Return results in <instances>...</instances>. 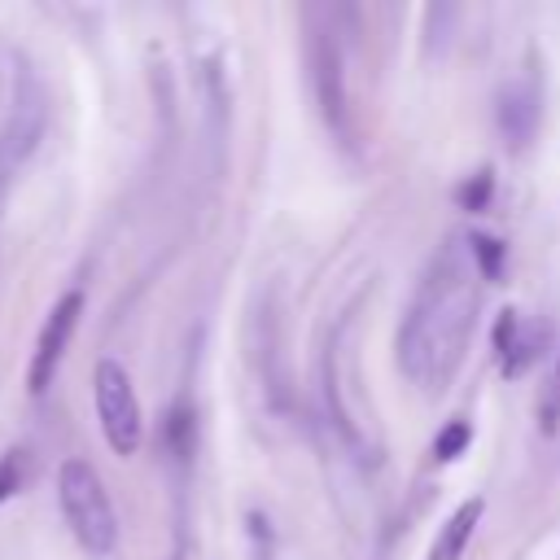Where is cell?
I'll use <instances>...</instances> for the list:
<instances>
[{
	"mask_svg": "<svg viewBox=\"0 0 560 560\" xmlns=\"http://www.w3.org/2000/svg\"><path fill=\"white\" fill-rule=\"evenodd\" d=\"M472 258L464 245H446L424 271L402 328H398V363L420 389H446L455 368L468 354V337L477 324V284Z\"/></svg>",
	"mask_w": 560,
	"mask_h": 560,
	"instance_id": "cell-1",
	"label": "cell"
},
{
	"mask_svg": "<svg viewBox=\"0 0 560 560\" xmlns=\"http://www.w3.org/2000/svg\"><path fill=\"white\" fill-rule=\"evenodd\" d=\"M57 503H61V516H66V525L79 538L83 551L114 556L118 516H114V503H109V490H105L101 472L88 459L74 455V459H66L57 468Z\"/></svg>",
	"mask_w": 560,
	"mask_h": 560,
	"instance_id": "cell-2",
	"label": "cell"
},
{
	"mask_svg": "<svg viewBox=\"0 0 560 560\" xmlns=\"http://www.w3.org/2000/svg\"><path fill=\"white\" fill-rule=\"evenodd\" d=\"M92 398H96V420H101V433H105L109 451L114 455H136V446L144 438V416H140L136 385H131V376L118 359L96 363Z\"/></svg>",
	"mask_w": 560,
	"mask_h": 560,
	"instance_id": "cell-3",
	"label": "cell"
},
{
	"mask_svg": "<svg viewBox=\"0 0 560 560\" xmlns=\"http://www.w3.org/2000/svg\"><path fill=\"white\" fill-rule=\"evenodd\" d=\"M48 122V105H44V88L31 70H18V88H13V109L0 136V175L18 171V162H26L44 136Z\"/></svg>",
	"mask_w": 560,
	"mask_h": 560,
	"instance_id": "cell-4",
	"label": "cell"
},
{
	"mask_svg": "<svg viewBox=\"0 0 560 560\" xmlns=\"http://www.w3.org/2000/svg\"><path fill=\"white\" fill-rule=\"evenodd\" d=\"M79 315H83V293H79V289L61 293V298L52 302V311H48V319H44L39 337H35L31 368H26V389H31V394H44V389L52 385V372H57V363H61V354H66L70 337H74Z\"/></svg>",
	"mask_w": 560,
	"mask_h": 560,
	"instance_id": "cell-5",
	"label": "cell"
},
{
	"mask_svg": "<svg viewBox=\"0 0 560 560\" xmlns=\"http://www.w3.org/2000/svg\"><path fill=\"white\" fill-rule=\"evenodd\" d=\"M306 66H311V88H315V101H319L324 122H328L337 136H350L341 52H337V39H332L328 31H319V26H311V35H306Z\"/></svg>",
	"mask_w": 560,
	"mask_h": 560,
	"instance_id": "cell-6",
	"label": "cell"
},
{
	"mask_svg": "<svg viewBox=\"0 0 560 560\" xmlns=\"http://www.w3.org/2000/svg\"><path fill=\"white\" fill-rule=\"evenodd\" d=\"M538 105H542V96H538L534 74H525V79H516V83H508L499 92V131H503V140L512 149H525L534 140V131H538Z\"/></svg>",
	"mask_w": 560,
	"mask_h": 560,
	"instance_id": "cell-7",
	"label": "cell"
},
{
	"mask_svg": "<svg viewBox=\"0 0 560 560\" xmlns=\"http://www.w3.org/2000/svg\"><path fill=\"white\" fill-rule=\"evenodd\" d=\"M481 499L472 494V499H464L451 516H446V525H438V538H433V547H429V560H464V547L472 542V529H477V521H481Z\"/></svg>",
	"mask_w": 560,
	"mask_h": 560,
	"instance_id": "cell-8",
	"label": "cell"
},
{
	"mask_svg": "<svg viewBox=\"0 0 560 560\" xmlns=\"http://www.w3.org/2000/svg\"><path fill=\"white\" fill-rule=\"evenodd\" d=\"M464 249H468V258H472V267H477L481 280H499V276H503V254H508L503 241H494V236H486V232H472V236L464 241Z\"/></svg>",
	"mask_w": 560,
	"mask_h": 560,
	"instance_id": "cell-9",
	"label": "cell"
},
{
	"mask_svg": "<svg viewBox=\"0 0 560 560\" xmlns=\"http://www.w3.org/2000/svg\"><path fill=\"white\" fill-rule=\"evenodd\" d=\"M26 477H31L26 451H22V446H9V451L0 455V503H9V499L26 486Z\"/></svg>",
	"mask_w": 560,
	"mask_h": 560,
	"instance_id": "cell-10",
	"label": "cell"
},
{
	"mask_svg": "<svg viewBox=\"0 0 560 560\" xmlns=\"http://www.w3.org/2000/svg\"><path fill=\"white\" fill-rule=\"evenodd\" d=\"M490 192H494V175L490 171H477L472 179H464L455 188V201H459V210H486L490 206Z\"/></svg>",
	"mask_w": 560,
	"mask_h": 560,
	"instance_id": "cell-11",
	"label": "cell"
},
{
	"mask_svg": "<svg viewBox=\"0 0 560 560\" xmlns=\"http://www.w3.org/2000/svg\"><path fill=\"white\" fill-rule=\"evenodd\" d=\"M468 442H472V424H468V420H451V424L433 438V455H438V459H459Z\"/></svg>",
	"mask_w": 560,
	"mask_h": 560,
	"instance_id": "cell-12",
	"label": "cell"
},
{
	"mask_svg": "<svg viewBox=\"0 0 560 560\" xmlns=\"http://www.w3.org/2000/svg\"><path fill=\"white\" fill-rule=\"evenodd\" d=\"M516 341H521V319H516V311L508 306V311H499V319H494V354H499V363L512 359Z\"/></svg>",
	"mask_w": 560,
	"mask_h": 560,
	"instance_id": "cell-13",
	"label": "cell"
},
{
	"mask_svg": "<svg viewBox=\"0 0 560 560\" xmlns=\"http://www.w3.org/2000/svg\"><path fill=\"white\" fill-rule=\"evenodd\" d=\"M556 381H560V359H556Z\"/></svg>",
	"mask_w": 560,
	"mask_h": 560,
	"instance_id": "cell-14",
	"label": "cell"
}]
</instances>
